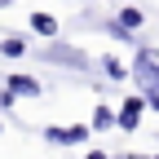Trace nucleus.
Listing matches in <instances>:
<instances>
[{"label": "nucleus", "instance_id": "obj_1", "mask_svg": "<svg viewBox=\"0 0 159 159\" xmlns=\"http://www.w3.org/2000/svg\"><path fill=\"white\" fill-rule=\"evenodd\" d=\"M142 111H146V102H142V97H128V102L115 111V128L137 133V128H142Z\"/></svg>", "mask_w": 159, "mask_h": 159}, {"label": "nucleus", "instance_id": "obj_2", "mask_svg": "<svg viewBox=\"0 0 159 159\" xmlns=\"http://www.w3.org/2000/svg\"><path fill=\"white\" fill-rule=\"evenodd\" d=\"M5 89H9L13 97H40V93H44V84H40L35 75H22V71L5 75Z\"/></svg>", "mask_w": 159, "mask_h": 159}, {"label": "nucleus", "instance_id": "obj_3", "mask_svg": "<svg viewBox=\"0 0 159 159\" xmlns=\"http://www.w3.org/2000/svg\"><path fill=\"white\" fill-rule=\"evenodd\" d=\"M89 137V124H75V128H44V142L49 146H80Z\"/></svg>", "mask_w": 159, "mask_h": 159}, {"label": "nucleus", "instance_id": "obj_4", "mask_svg": "<svg viewBox=\"0 0 159 159\" xmlns=\"http://www.w3.org/2000/svg\"><path fill=\"white\" fill-rule=\"evenodd\" d=\"M142 22H146V13H142V9H133V5L115 13V27H119V31H128V35H133V31H142Z\"/></svg>", "mask_w": 159, "mask_h": 159}, {"label": "nucleus", "instance_id": "obj_5", "mask_svg": "<svg viewBox=\"0 0 159 159\" xmlns=\"http://www.w3.org/2000/svg\"><path fill=\"white\" fill-rule=\"evenodd\" d=\"M44 57H53V62H66V66H89V57L80 49H44Z\"/></svg>", "mask_w": 159, "mask_h": 159}, {"label": "nucleus", "instance_id": "obj_6", "mask_svg": "<svg viewBox=\"0 0 159 159\" xmlns=\"http://www.w3.org/2000/svg\"><path fill=\"white\" fill-rule=\"evenodd\" d=\"M31 31L35 35H57V18L53 13H31Z\"/></svg>", "mask_w": 159, "mask_h": 159}, {"label": "nucleus", "instance_id": "obj_7", "mask_svg": "<svg viewBox=\"0 0 159 159\" xmlns=\"http://www.w3.org/2000/svg\"><path fill=\"white\" fill-rule=\"evenodd\" d=\"M106 128H115V111H111V106H97V111H93L89 133H106Z\"/></svg>", "mask_w": 159, "mask_h": 159}, {"label": "nucleus", "instance_id": "obj_8", "mask_svg": "<svg viewBox=\"0 0 159 159\" xmlns=\"http://www.w3.org/2000/svg\"><path fill=\"white\" fill-rule=\"evenodd\" d=\"M102 71H106V80H111V84H119V80H128V66L119 62V57H111V53L102 57Z\"/></svg>", "mask_w": 159, "mask_h": 159}, {"label": "nucleus", "instance_id": "obj_9", "mask_svg": "<svg viewBox=\"0 0 159 159\" xmlns=\"http://www.w3.org/2000/svg\"><path fill=\"white\" fill-rule=\"evenodd\" d=\"M0 53H5V57H22L27 53V40L22 35H5V40H0Z\"/></svg>", "mask_w": 159, "mask_h": 159}, {"label": "nucleus", "instance_id": "obj_10", "mask_svg": "<svg viewBox=\"0 0 159 159\" xmlns=\"http://www.w3.org/2000/svg\"><path fill=\"white\" fill-rule=\"evenodd\" d=\"M84 159H111V150H89Z\"/></svg>", "mask_w": 159, "mask_h": 159}, {"label": "nucleus", "instance_id": "obj_11", "mask_svg": "<svg viewBox=\"0 0 159 159\" xmlns=\"http://www.w3.org/2000/svg\"><path fill=\"white\" fill-rule=\"evenodd\" d=\"M0 9H9V0H0Z\"/></svg>", "mask_w": 159, "mask_h": 159}, {"label": "nucleus", "instance_id": "obj_12", "mask_svg": "<svg viewBox=\"0 0 159 159\" xmlns=\"http://www.w3.org/2000/svg\"><path fill=\"white\" fill-rule=\"evenodd\" d=\"M0 133H5V119H0Z\"/></svg>", "mask_w": 159, "mask_h": 159}, {"label": "nucleus", "instance_id": "obj_13", "mask_svg": "<svg viewBox=\"0 0 159 159\" xmlns=\"http://www.w3.org/2000/svg\"><path fill=\"white\" fill-rule=\"evenodd\" d=\"M155 159H159V155H155Z\"/></svg>", "mask_w": 159, "mask_h": 159}]
</instances>
